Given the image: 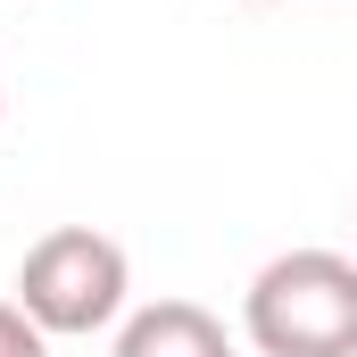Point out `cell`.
Masks as SVG:
<instances>
[{
  "label": "cell",
  "mask_w": 357,
  "mask_h": 357,
  "mask_svg": "<svg viewBox=\"0 0 357 357\" xmlns=\"http://www.w3.org/2000/svg\"><path fill=\"white\" fill-rule=\"evenodd\" d=\"M241 333L258 357H357V258L282 250L241 291Z\"/></svg>",
  "instance_id": "cell-1"
},
{
  "label": "cell",
  "mask_w": 357,
  "mask_h": 357,
  "mask_svg": "<svg viewBox=\"0 0 357 357\" xmlns=\"http://www.w3.org/2000/svg\"><path fill=\"white\" fill-rule=\"evenodd\" d=\"M125 291H133V266L108 233L91 225H50L25 266H17V307L50 333V341H75V333H108L125 324Z\"/></svg>",
  "instance_id": "cell-2"
},
{
  "label": "cell",
  "mask_w": 357,
  "mask_h": 357,
  "mask_svg": "<svg viewBox=\"0 0 357 357\" xmlns=\"http://www.w3.org/2000/svg\"><path fill=\"white\" fill-rule=\"evenodd\" d=\"M116 357H233V333L199 299H150L116 324Z\"/></svg>",
  "instance_id": "cell-3"
},
{
  "label": "cell",
  "mask_w": 357,
  "mask_h": 357,
  "mask_svg": "<svg viewBox=\"0 0 357 357\" xmlns=\"http://www.w3.org/2000/svg\"><path fill=\"white\" fill-rule=\"evenodd\" d=\"M0 357H50V333H42L17 299H0Z\"/></svg>",
  "instance_id": "cell-4"
}]
</instances>
